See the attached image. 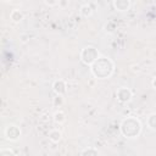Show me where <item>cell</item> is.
Segmentation results:
<instances>
[{"label":"cell","mask_w":156,"mask_h":156,"mask_svg":"<svg viewBox=\"0 0 156 156\" xmlns=\"http://www.w3.org/2000/svg\"><path fill=\"white\" fill-rule=\"evenodd\" d=\"M82 156H99V151L96 147L90 146V147H87L82 151Z\"/></svg>","instance_id":"cell-13"},{"label":"cell","mask_w":156,"mask_h":156,"mask_svg":"<svg viewBox=\"0 0 156 156\" xmlns=\"http://www.w3.org/2000/svg\"><path fill=\"white\" fill-rule=\"evenodd\" d=\"M52 119H54V122H55L56 124H62V123L66 121V113H65L63 111L58 110V111H56V112L54 113Z\"/></svg>","instance_id":"cell-11"},{"label":"cell","mask_w":156,"mask_h":156,"mask_svg":"<svg viewBox=\"0 0 156 156\" xmlns=\"http://www.w3.org/2000/svg\"><path fill=\"white\" fill-rule=\"evenodd\" d=\"M146 124L150 129H154L156 130V113H151L149 115L147 119H146Z\"/></svg>","instance_id":"cell-12"},{"label":"cell","mask_w":156,"mask_h":156,"mask_svg":"<svg viewBox=\"0 0 156 156\" xmlns=\"http://www.w3.org/2000/svg\"><path fill=\"white\" fill-rule=\"evenodd\" d=\"M52 90L55 91L56 95H61L63 96L67 93V84L63 79H56L52 83Z\"/></svg>","instance_id":"cell-6"},{"label":"cell","mask_w":156,"mask_h":156,"mask_svg":"<svg viewBox=\"0 0 156 156\" xmlns=\"http://www.w3.org/2000/svg\"><path fill=\"white\" fill-rule=\"evenodd\" d=\"M48 136H49V139H50L52 143H58V141L61 140V138H62V133H61V130H58V129H51V130L49 132Z\"/></svg>","instance_id":"cell-10"},{"label":"cell","mask_w":156,"mask_h":156,"mask_svg":"<svg viewBox=\"0 0 156 156\" xmlns=\"http://www.w3.org/2000/svg\"><path fill=\"white\" fill-rule=\"evenodd\" d=\"M141 122L133 116H128L126 118L122 119L121 124H119V130L122 133V135L127 139H135L140 135L141 133Z\"/></svg>","instance_id":"cell-2"},{"label":"cell","mask_w":156,"mask_h":156,"mask_svg":"<svg viewBox=\"0 0 156 156\" xmlns=\"http://www.w3.org/2000/svg\"><path fill=\"white\" fill-rule=\"evenodd\" d=\"M0 156H16V154L11 149H1Z\"/></svg>","instance_id":"cell-15"},{"label":"cell","mask_w":156,"mask_h":156,"mask_svg":"<svg viewBox=\"0 0 156 156\" xmlns=\"http://www.w3.org/2000/svg\"><path fill=\"white\" fill-rule=\"evenodd\" d=\"M93 11H94V9L91 7V5L90 4H83L82 6H80V9H79V13H80V16H83V17H90L91 15H93Z\"/></svg>","instance_id":"cell-9"},{"label":"cell","mask_w":156,"mask_h":156,"mask_svg":"<svg viewBox=\"0 0 156 156\" xmlns=\"http://www.w3.org/2000/svg\"><path fill=\"white\" fill-rule=\"evenodd\" d=\"M5 136L7 140L10 141H17L21 136V128L17 127L16 124H9L6 128H5Z\"/></svg>","instance_id":"cell-4"},{"label":"cell","mask_w":156,"mask_h":156,"mask_svg":"<svg viewBox=\"0 0 156 156\" xmlns=\"http://www.w3.org/2000/svg\"><path fill=\"white\" fill-rule=\"evenodd\" d=\"M44 4L48 5V6H55V5H58L60 2H58V1H48V0H45Z\"/></svg>","instance_id":"cell-16"},{"label":"cell","mask_w":156,"mask_h":156,"mask_svg":"<svg viewBox=\"0 0 156 156\" xmlns=\"http://www.w3.org/2000/svg\"><path fill=\"white\" fill-rule=\"evenodd\" d=\"M99 57H100V54H99L98 49L94 46H85L82 49V51L79 54L80 61L87 66H91Z\"/></svg>","instance_id":"cell-3"},{"label":"cell","mask_w":156,"mask_h":156,"mask_svg":"<svg viewBox=\"0 0 156 156\" xmlns=\"http://www.w3.org/2000/svg\"><path fill=\"white\" fill-rule=\"evenodd\" d=\"M116 98L121 104H127L133 98V91L127 87H121L116 91Z\"/></svg>","instance_id":"cell-5"},{"label":"cell","mask_w":156,"mask_h":156,"mask_svg":"<svg viewBox=\"0 0 156 156\" xmlns=\"http://www.w3.org/2000/svg\"><path fill=\"white\" fill-rule=\"evenodd\" d=\"M63 102H65V99H63V96H61V95H56V96L54 98V100H52V104H54L55 107H61V106L63 105Z\"/></svg>","instance_id":"cell-14"},{"label":"cell","mask_w":156,"mask_h":156,"mask_svg":"<svg viewBox=\"0 0 156 156\" xmlns=\"http://www.w3.org/2000/svg\"><path fill=\"white\" fill-rule=\"evenodd\" d=\"M113 6L117 11L119 12H126L130 9L132 6V2L129 0H115L113 1Z\"/></svg>","instance_id":"cell-7"},{"label":"cell","mask_w":156,"mask_h":156,"mask_svg":"<svg viewBox=\"0 0 156 156\" xmlns=\"http://www.w3.org/2000/svg\"><path fill=\"white\" fill-rule=\"evenodd\" d=\"M151 85H152V88L156 90V77L152 78V80H151Z\"/></svg>","instance_id":"cell-17"},{"label":"cell","mask_w":156,"mask_h":156,"mask_svg":"<svg viewBox=\"0 0 156 156\" xmlns=\"http://www.w3.org/2000/svg\"><path fill=\"white\" fill-rule=\"evenodd\" d=\"M23 17H24L23 12H22L21 10H18V9H13V10L10 12V18H11V21L15 22V23H20V22L23 20Z\"/></svg>","instance_id":"cell-8"},{"label":"cell","mask_w":156,"mask_h":156,"mask_svg":"<svg viewBox=\"0 0 156 156\" xmlns=\"http://www.w3.org/2000/svg\"><path fill=\"white\" fill-rule=\"evenodd\" d=\"M90 71L96 79L110 78L115 71V62L106 56H100L90 66Z\"/></svg>","instance_id":"cell-1"}]
</instances>
